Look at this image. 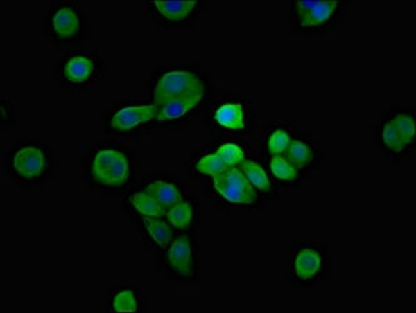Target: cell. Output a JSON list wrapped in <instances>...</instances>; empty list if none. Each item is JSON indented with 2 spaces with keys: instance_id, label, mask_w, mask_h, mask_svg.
Returning <instances> with one entry per match:
<instances>
[{
  "instance_id": "1",
  "label": "cell",
  "mask_w": 416,
  "mask_h": 313,
  "mask_svg": "<svg viewBox=\"0 0 416 313\" xmlns=\"http://www.w3.org/2000/svg\"><path fill=\"white\" fill-rule=\"evenodd\" d=\"M205 87L201 79L191 72L175 71L164 74L155 89V105L159 107L172 99L184 98L203 94Z\"/></svg>"
},
{
  "instance_id": "2",
  "label": "cell",
  "mask_w": 416,
  "mask_h": 313,
  "mask_svg": "<svg viewBox=\"0 0 416 313\" xmlns=\"http://www.w3.org/2000/svg\"><path fill=\"white\" fill-rule=\"evenodd\" d=\"M94 181L104 186L119 187L130 177L128 161L121 152L103 150L98 152L92 166Z\"/></svg>"
},
{
  "instance_id": "3",
  "label": "cell",
  "mask_w": 416,
  "mask_h": 313,
  "mask_svg": "<svg viewBox=\"0 0 416 313\" xmlns=\"http://www.w3.org/2000/svg\"><path fill=\"white\" fill-rule=\"evenodd\" d=\"M215 188L221 196L229 202L240 204H254L257 199V193L248 177L239 168H227L214 177Z\"/></svg>"
},
{
  "instance_id": "4",
  "label": "cell",
  "mask_w": 416,
  "mask_h": 313,
  "mask_svg": "<svg viewBox=\"0 0 416 313\" xmlns=\"http://www.w3.org/2000/svg\"><path fill=\"white\" fill-rule=\"evenodd\" d=\"M157 105H141V107H127L114 114L112 119V127L119 131H130L138 124L150 122L157 118Z\"/></svg>"
},
{
  "instance_id": "5",
  "label": "cell",
  "mask_w": 416,
  "mask_h": 313,
  "mask_svg": "<svg viewBox=\"0 0 416 313\" xmlns=\"http://www.w3.org/2000/svg\"><path fill=\"white\" fill-rule=\"evenodd\" d=\"M13 164L20 176L33 178L42 175L46 167V159L40 148L26 147L15 153Z\"/></svg>"
},
{
  "instance_id": "6",
  "label": "cell",
  "mask_w": 416,
  "mask_h": 313,
  "mask_svg": "<svg viewBox=\"0 0 416 313\" xmlns=\"http://www.w3.org/2000/svg\"><path fill=\"white\" fill-rule=\"evenodd\" d=\"M169 263L178 274H192V249L187 237H180L172 243L169 248Z\"/></svg>"
},
{
  "instance_id": "7",
  "label": "cell",
  "mask_w": 416,
  "mask_h": 313,
  "mask_svg": "<svg viewBox=\"0 0 416 313\" xmlns=\"http://www.w3.org/2000/svg\"><path fill=\"white\" fill-rule=\"evenodd\" d=\"M203 94H196V96H189L184 98L172 99L162 105L158 107V114H157V120L158 122H166V120H172V119H178V118L184 116L187 111L195 108L196 105L201 102Z\"/></svg>"
},
{
  "instance_id": "8",
  "label": "cell",
  "mask_w": 416,
  "mask_h": 313,
  "mask_svg": "<svg viewBox=\"0 0 416 313\" xmlns=\"http://www.w3.org/2000/svg\"><path fill=\"white\" fill-rule=\"evenodd\" d=\"M321 268V256L313 249H302L296 257L295 269L301 280H311Z\"/></svg>"
},
{
  "instance_id": "9",
  "label": "cell",
  "mask_w": 416,
  "mask_h": 313,
  "mask_svg": "<svg viewBox=\"0 0 416 313\" xmlns=\"http://www.w3.org/2000/svg\"><path fill=\"white\" fill-rule=\"evenodd\" d=\"M150 196L155 197L158 202L166 208L173 207L177 203L183 202V197L181 192L177 190L173 184L166 182H153L146 190Z\"/></svg>"
},
{
  "instance_id": "10",
  "label": "cell",
  "mask_w": 416,
  "mask_h": 313,
  "mask_svg": "<svg viewBox=\"0 0 416 313\" xmlns=\"http://www.w3.org/2000/svg\"><path fill=\"white\" fill-rule=\"evenodd\" d=\"M53 26L60 37H72L79 30L78 17L71 8H60L53 18Z\"/></svg>"
},
{
  "instance_id": "11",
  "label": "cell",
  "mask_w": 416,
  "mask_h": 313,
  "mask_svg": "<svg viewBox=\"0 0 416 313\" xmlns=\"http://www.w3.org/2000/svg\"><path fill=\"white\" fill-rule=\"evenodd\" d=\"M94 72V64L91 59L78 55L73 57L65 66V75L71 82L82 83L89 78Z\"/></svg>"
},
{
  "instance_id": "12",
  "label": "cell",
  "mask_w": 416,
  "mask_h": 313,
  "mask_svg": "<svg viewBox=\"0 0 416 313\" xmlns=\"http://www.w3.org/2000/svg\"><path fill=\"white\" fill-rule=\"evenodd\" d=\"M338 4V1H318L315 7L311 8L305 15L300 18L301 26H316L325 23L333 14Z\"/></svg>"
},
{
  "instance_id": "13",
  "label": "cell",
  "mask_w": 416,
  "mask_h": 313,
  "mask_svg": "<svg viewBox=\"0 0 416 313\" xmlns=\"http://www.w3.org/2000/svg\"><path fill=\"white\" fill-rule=\"evenodd\" d=\"M130 202L144 217L159 218L167 213L166 207H163L155 197L150 196L147 192H139L133 195L130 198Z\"/></svg>"
},
{
  "instance_id": "14",
  "label": "cell",
  "mask_w": 416,
  "mask_h": 313,
  "mask_svg": "<svg viewBox=\"0 0 416 313\" xmlns=\"http://www.w3.org/2000/svg\"><path fill=\"white\" fill-rule=\"evenodd\" d=\"M215 119L218 123L231 128V129H242L243 123V109L241 105H225L216 111Z\"/></svg>"
},
{
  "instance_id": "15",
  "label": "cell",
  "mask_w": 416,
  "mask_h": 313,
  "mask_svg": "<svg viewBox=\"0 0 416 313\" xmlns=\"http://www.w3.org/2000/svg\"><path fill=\"white\" fill-rule=\"evenodd\" d=\"M157 9L172 21H181L196 7V1H155Z\"/></svg>"
},
{
  "instance_id": "16",
  "label": "cell",
  "mask_w": 416,
  "mask_h": 313,
  "mask_svg": "<svg viewBox=\"0 0 416 313\" xmlns=\"http://www.w3.org/2000/svg\"><path fill=\"white\" fill-rule=\"evenodd\" d=\"M284 154V158L296 170L304 168L307 164L311 163L313 159L311 148L300 141H291Z\"/></svg>"
},
{
  "instance_id": "17",
  "label": "cell",
  "mask_w": 416,
  "mask_h": 313,
  "mask_svg": "<svg viewBox=\"0 0 416 313\" xmlns=\"http://www.w3.org/2000/svg\"><path fill=\"white\" fill-rule=\"evenodd\" d=\"M240 167L241 170L245 173V176L248 177V181L251 182L254 187L259 188L262 192H268L271 190V183L268 181V177L259 164L254 163L252 161L245 159L240 164Z\"/></svg>"
},
{
  "instance_id": "18",
  "label": "cell",
  "mask_w": 416,
  "mask_h": 313,
  "mask_svg": "<svg viewBox=\"0 0 416 313\" xmlns=\"http://www.w3.org/2000/svg\"><path fill=\"white\" fill-rule=\"evenodd\" d=\"M144 222L157 244L161 248H167L172 237V231L168 224L155 217H144Z\"/></svg>"
},
{
  "instance_id": "19",
  "label": "cell",
  "mask_w": 416,
  "mask_h": 313,
  "mask_svg": "<svg viewBox=\"0 0 416 313\" xmlns=\"http://www.w3.org/2000/svg\"><path fill=\"white\" fill-rule=\"evenodd\" d=\"M166 215L173 227L186 229L192 220V207L189 203H177L173 207L169 208Z\"/></svg>"
},
{
  "instance_id": "20",
  "label": "cell",
  "mask_w": 416,
  "mask_h": 313,
  "mask_svg": "<svg viewBox=\"0 0 416 313\" xmlns=\"http://www.w3.org/2000/svg\"><path fill=\"white\" fill-rule=\"evenodd\" d=\"M221 158L222 162L227 166V168H234L240 166L245 161V154L240 147L234 144H225L216 153Z\"/></svg>"
},
{
  "instance_id": "21",
  "label": "cell",
  "mask_w": 416,
  "mask_h": 313,
  "mask_svg": "<svg viewBox=\"0 0 416 313\" xmlns=\"http://www.w3.org/2000/svg\"><path fill=\"white\" fill-rule=\"evenodd\" d=\"M271 170L277 178L288 182H293L297 177V170L288 163L282 156H273L271 161Z\"/></svg>"
},
{
  "instance_id": "22",
  "label": "cell",
  "mask_w": 416,
  "mask_h": 313,
  "mask_svg": "<svg viewBox=\"0 0 416 313\" xmlns=\"http://www.w3.org/2000/svg\"><path fill=\"white\" fill-rule=\"evenodd\" d=\"M399 134L403 138L404 143L409 144L415 134V123L414 119L406 114H399L391 120Z\"/></svg>"
},
{
  "instance_id": "23",
  "label": "cell",
  "mask_w": 416,
  "mask_h": 313,
  "mask_svg": "<svg viewBox=\"0 0 416 313\" xmlns=\"http://www.w3.org/2000/svg\"><path fill=\"white\" fill-rule=\"evenodd\" d=\"M197 170L203 175L215 177L218 176L223 170H227V166L222 162L221 158L217 154H209V156L202 158L201 161L198 162Z\"/></svg>"
},
{
  "instance_id": "24",
  "label": "cell",
  "mask_w": 416,
  "mask_h": 313,
  "mask_svg": "<svg viewBox=\"0 0 416 313\" xmlns=\"http://www.w3.org/2000/svg\"><path fill=\"white\" fill-rule=\"evenodd\" d=\"M291 139L285 131L273 132L272 136L268 141V152L271 156H281L285 153L287 147L290 145Z\"/></svg>"
},
{
  "instance_id": "25",
  "label": "cell",
  "mask_w": 416,
  "mask_h": 313,
  "mask_svg": "<svg viewBox=\"0 0 416 313\" xmlns=\"http://www.w3.org/2000/svg\"><path fill=\"white\" fill-rule=\"evenodd\" d=\"M383 139H384V143L386 144V147L389 150L399 153L405 148L406 144L404 143L403 138L399 134V132L395 129V127L391 124V122L386 124L384 127V131H383Z\"/></svg>"
},
{
  "instance_id": "26",
  "label": "cell",
  "mask_w": 416,
  "mask_h": 313,
  "mask_svg": "<svg viewBox=\"0 0 416 313\" xmlns=\"http://www.w3.org/2000/svg\"><path fill=\"white\" fill-rule=\"evenodd\" d=\"M113 307L118 312H133L137 311V302L132 291H123L118 294L113 302Z\"/></svg>"
},
{
  "instance_id": "27",
  "label": "cell",
  "mask_w": 416,
  "mask_h": 313,
  "mask_svg": "<svg viewBox=\"0 0 416 313\" xmlns=\"http://www.w3.org/2000/svg\"><path fill=\"white\" fill-rule=\"evenodd\" d=\"M316 3H318V1H299L296 6H297V10H299L300 18H301L302 15H305L311 8L315 7Z\"/></svg>"
}]
</instances>
